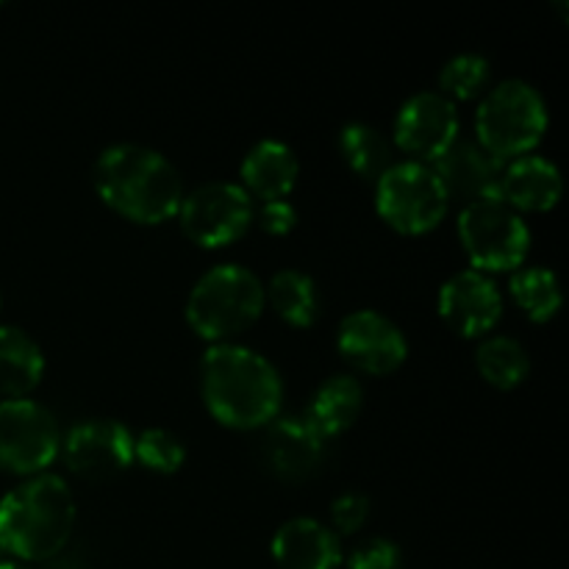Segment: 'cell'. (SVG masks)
I'll return each instance as SVG.
<instances>
[{
	"mask_svg": "<svg viewBox=\"0 0 569 569\" xmlns=\"http://www.w3.org/2000/svg\"><path fill=\"white\" fill-rule=\"evenodd\" d=\"M200 392L217 422L237 431L270 426L283 403V383L276 367L256 350L222 342L200 361Z\"/></svg>",
	"mask_w": 569,
	"mask_h": 569,
	"instance_id": "obj_1",
	"label": "cell"
},
{
	"mask_svg": "<svg viewBox=\"0 0 569 569\" xmlns=\"http://www.w3.org/2000/svg\"><path fill=\"white\" fill-rule=\"evenodd\" d=\"M94 189L117 214L142 226H159L178 214L183 200L181 172L144 144H111L94 161Z\"/></svg>",
	"mask_w": 569,
	"mask_h": 569,
	"instance_id": "obj_2",
	"label": "cell"
},
{
	"mask_svg": "<svg viewBox=\"0 0 569 569\" xmlns=\"http://www.w3.org/2000/svg\"><path fill=\"white\" fill-rule=\"evenodd\" d=\"M76 526V498L59 476H33L0 500V550L48 561L64 550Z\"/></svg>",
	"mask_w": 569,
	"mask_h": 569,
	"instance_id": "obj_3",
	"label": "cell"
},
{
	"mask_svg": "<svg viewBox=\"0 0 569 569\" xmlns=\"http://www.w3.org/2000/svg\"><path fill=\"white\" fill-rule=\"evenodd\" d=\"M264 311V287L242 264L211 267L187 300V322L198 337L222 345L248 331Z\"/></svg>",
	"mask_w": 569,
	"mask_h": 569,
	"instance_id": "obj_4",
	"label": "cell"
},
{
	"mask_svg": "<svg viewBox=\"0 0 569 569\" xmlns=\"http://www.w3.org/2000/svg\"><path fill=\"white\" fill-rule=\"evenodd\" d=\"M548 122V103L539 89L511 78L483 94L476 114V142L498 161H515L531 156L542 142Z\"/></svg>",
	"mask_w": 569,
	"mask_h": 569,
	"instance_id": "obj_5",
	"label": "cell"
},
{
	"mask_svg": "<svg viewBox=\"0 0 569 569\" xmlns=\"http://www.w3.org/2000/svg\"><path fill=\"white\" fill-rule=\"evenodd\" d=\"M376 183L378 214L395 231L420 237V233L433 231L448 214L450 198L431 164L398 161Z\"/></svg>",
	"mask_w": 569,
	"mask_h": 569,
	"instance_id": "obj_6",
	"label": "cell"
},
{
	"mask_svg": "<svg viewBox=\"0 0 569 569\" xmlns=\"http://www.w3.org/2000/svg\"><path fill=\"white\" fill-rule=\"evenodd\" d=\"M459 237L478 272L517 270L531 250V228L520 211L500 198L478 200L461 209Z\"/></svg>",
	"mask_w": 569,
	"mask_h": 569,
	"instance_id": "obj_7",
	"label": "cell"
},
{
	"mask_svg": "<svg viewBox=\"0 0 569 569\" xmlns=\"http://www.w3.org/2000/svg\"><path fill=\"white\" fill-rule=\"evenodd\" d=\"M253 198L239 183L211 181L183 194L178 220L183 233L200 248H226L244 237L253 222Z\"/></svg>",
	"mask_w": 569,
	"mask_h": 569,
	"instance_id": "obj_8",
	"label": "cell"
},
{
	"mask_svg": "<svg viewBox=\"0 0 569 569\" xmlns=\"http://www.w3.org/2000/svg\"><path fill=\"white\" fill-rule=\"evenodd\" d=\"M59 448V426L44 406L28 398L0 400V470L42 476Z\"/></svg>",
	"mask_w": 569,
	"mask_h": 569,
	"instance_id": "obj_9",
	"label": "cell"
},
{
	"mask_svg": "<svg viewBox=\"0 0 569 569\" xmlns=\"http://www.w3.org/2000/svg\"><path fill=\"white\" fill-rule=\"evenodd\" d=\"M459 139V111L439 92H417L400 106L395 120V144L411 161H437Z\"/></svg>",
	"mask_w": 569,
	"mask_h": 569,
	"instance_id": "obj_10",
	"label": "cell"
},
{
	"mask_svg": "<svg viewBox=\"0 0 569 569\" xmlns=\"http://www.w3.org/2000/svg\"><path fill=\"white\" fill-rule=\"evenodd\" d=\"M337 345L339 353L367 376H389L409 356L403 331L376 309H359L345 317Z\"/></svg>",
	"mask_w": 569,
	"mask_h": 569,
	"instance_id": "obj_11",
	"label": "cell"
},
{
	"mask_svg": "<svg viewBox=\"0 0 569 569\" xmlns=\"http://www.w3.org/2000/svg\"><path fill=\"white\" fill-rule=\"evenodd\" d=\"M64 465L89 481L120 476L133 461V437L117 420L78 422L61 442Z\"/></svg>",
	"mask_w": 569,
	"mask_h": 569,
	"instance_id": "obj_12",
	"label": "cell"
},
{
	"mask_svg": "<svg viewBox=\"0 0 569 569\" xmlns=\"http://www.w3.org/2000/svg\"><path fill=\"white\" fill-rule=\"evenodd\" d=\"M439 315L461 337H483L503 315L498 283L478 270L456 272L439 289Z\"/></svg>",
	"mask_w": 569,
	"mask_h": 569,
	"instance_id": "obj_13",
	"label": "cell"
},
{
	"mask_svg": "<svg viewBox=\"0 0 569 569\" xmlns=\"http://www.w3.org/2000/svg\"><path fill=\"white\" fill-rule=\"evenodd\" d=\"M431 170L442 181L448 198H459L465 206L500 198L503 161L495 159L476 139H456L437 161H431Z\"/></svg>",
	"mask_w": 569,
	"mask_h": 569,
	"instance_id": "obj_14",
	"label": "cell"
},
{
	"mask_svg": "<svg viewBox=\"0 0 569 569\" xmlns=\"http://www.w3.org/2000/svg\"><path fill=\"white\" fill-rule=\"evenodd\" d=\"M328 439L306 417H276L264 433V465L281 481H306L320 470Z\"/></svg>",
	"mask_w": 569,
	"mask_h": 569,
	"instance_id": "obj_15",
	"label": "cell"
},
{
	"mask_svg": "<svg viewBox=\"0 0 569 569\" xmlns=\"http://www.w3.org/2000/svg\"><path fill=\"white\" fill-rule=\"evenodd\" d=\"M272 559L281 569H337L342 548L331 528L311 517H295L272 537Z\"/></svg>",
	"mask_w": 569,
	"mask_h": 569,
	"instance_id": "obj_16",
	"label": "cell"
},
{
	"mask_svg": "<svg viewBox=\"0 0 569 569\" xmlns=\"http://www.w3.org/2000/svg\"><path fill=\"white\" fill-rule=\"evenodd\" d=\"M298 172L300 161L287 142L261 139L248 150L239 176H242V189L250 198L272 203V200H287V194L298 183Z\"/></svg>",
	"mask_w": 569,
	"mask_h": 569,
	"instance_id": "obj_17",
	"label": "cell"
},
{
	"mask_svg": "<svg viewBox=\"0 0 569 569\" xmlns=\"http://www.w3.org/2000/svg\"><path fill=\"white\" fill-rule=\"evenodd\" d=\"M565 192L559 167L542 156H522L503 167L500 200L515 211H548Z\"/></svg>",
	"mask_w": 569,
	"mask_h": 569,
	"instance_id": "obj_18",
	"label": "cell"
},
{
	"mask_svg": "<svg viewBox=\"0 0 569 569\" xmlns=\"http://www.w3.org/2000/svg\"><path fill=\"white\" fill-rule=\"evenodd\" d=\"M44 376L42 348L22 328L0 326V395L26 398Z\"/></svg>",
	"mask_w": 569,
	"mask_h": 569,
	"instance_id": "obj_19",
	"label": "cell"
},
{
	"mask_svg": "<svg viewBox=\"0 0 569 569\" xmlns=\"http://www.w3.org/2000/svg\"><path fill=\"white\" fill-rule=\"evenodd\" d=\"M361 406H365V389L356 378L350 376H333L322 383L311 398L306 420L317 428L326 439L339 437L353 422L359 420Z\"/></svg>",
	"mask_w": 569,
	"mask_h": 569,
	"instance_id": "obj_20",
	"label": "cell"
},
{
	"mask_svg": "<svg viewBox=\"0 0 569 569\" xmlns=\"http://www.w3.org/2000/svg\"><path fill=\"white\" fill-rule=\"evenodd\" d=\"M264 300H270L272 311L283 322L295 328H311L320 317V292L311 276L300 270H281L272 276L264 289Z\"/></svg>",
	"mask_w": 569,
	"mask_h": 569,
	"instance_id": "obj_21",
	"label": "cell"
},
{
	"mask_svg": "<svg viewBox=\"0 0 569 569\" xmlns=\"http://www.w3.org/2000/svg\"><path fill=\"white\" fill-rule=\"evenodd\" d=\"M339 153L345 164L365 181H378L395 164L389 139L367 122H350L339 131Z\"/></svg>",
	"mask_w": 569,
	"mask_h": 569,
	"instance_id": "obj_22",
	"label": "cell"
},
{
	"mask_svg": "<svg viewBox=\"0 0 569 569\" xmlns=\"http://www.w3.org/2000/svg\"><path fill=\"white\" fill-rule=\"evenodd\" d=\"M476 367L483 376V381H489L492 387L515 389L531 372V359H528V350L517 339L489 337L478 348Z\"/></svg>",
	"mask_w": 569,
	"mask_h": 569,
	"instance_id": "obj_23",
	"label": "cell"
},
{
	"mask_svg": "<svg viewBox=\"0 0 569 569\" xmlns=\"http://www.w3.org/2000/svg\"><path fill=\"white\" fill-rule=\"evenodd\" d=\"M511 298L533 322L553 320L561 309V281L548 267H522L511 276Z\"/></svg>",
	"mask_w": 569,
	"mask_h": 569,
	"instance_id": "obj_24",
	"label": "cell"
},
{
	"mask_svg": "<svg viewBox=\"0 0 569 569\" xmlns=\"http://www.w3.org/2000/svg\"><path fill=\"white\" fill-rule=\"evenodd\" d=\"M489 67L487 56L481 53H459L453 59L445 61L442 72H439V87L448 100H470L481 94L489 83Z\"/></svg>",
	"mask_w": 569,
	"mask_h": 569,
	"instance_id": "obj_25",
	"label": "cell"
},
{
	"mask_svg": "<svg viewBox=\"0 0 569 569\" xmlns=\"http://www.w3.org/2000/svg\"><path fill=\"white\" fill-rule=\"evenodd\" d=\"M133 461L159 476H172L187 461V448L176 433L164 431V428H148L133 439Z\"/></svg>",
	"mask_w": 569,
	"mask_h": 569,
	"instance_id": "obj_26",
	"label": "cell"
},
{
	"mask_svg": "<svg viewBox=\"0 0 569 569\" xmlns=\"http://www.w3.org/2000/svg\"><path fill=\"white\" fill-rule=\"evenodd\" d=\"M403 567V553L389 539H367L365 545L350 553L348 569H400Z\"/></svg>",
	"mask_w": 569,
	"mask_h": 569,
	"instance_id": "obj_27",
	"label": "cell"
},
{
	"mask_svg": "<svg viewBox=\"0 0 569 569\" xmlns=\"http://www.w3.org/2000/svg\"><path fill=\"white\" fill-rule=\"evenodd\" d=\"M367 517H370V498L361 492H345L333 500L331 520L342 533H356L365 528Z\"/></svg>",
	"mask_w": 569,
	"mask_h": 569,
	"instance_id": "obj_28",
	"label": "cell"
},
{
	"mask_svg": "<svg viewBox=\"0 0 569 569\" xmlns=\"http://www.w3.org/2000/svg\"><path fill=\"white\" fill-rule=\"evenodd\" d=\"M295 222H298V211L289 200H272V203H264L259 209V228L264 233H272V237L289 233Z\"/></svg>",
	"mask_w": 569,
	"mask_h": 569,
	"instance_id": "obj_29",
	"label": "cell"
},
{
	"mask_svg": "<svg viewBox=\"0 0 569 569\" xmlns=\"http://www.w3.org/2000/svg\"><path fill=\"white\" fill-rule=\"evenodd\" d=\"M0 569H31V567L22 565V561H0Z\"/></svg>",
	"mask_w": 569,
	"mask_h": 569,
	"instance_id": "obj_30",
	"label": "cell"
}]
</instances>
